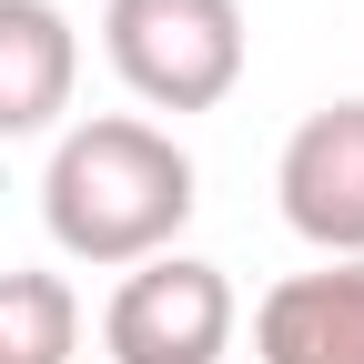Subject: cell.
I'll return each instance as SVG.
<instances>
[{
	"label": "cell",
	"instance_id": "1",
	"mask_svg": "<svg viewBox=\"0 0 364 364\" xmlns=\"http://www.w3.org/2000/svg\"><path fill=\"white\" fill-rule=\"evenodd\" d=\"M41 223H51V243L71 263L132 273V263L172 253V233L193 223V152L132 112L71 122L51 172H41Z\"/></svg>",
	"mask_w": 364,
	"mask_h": 364
},
{
	"label": "cell",
	"instance_id": "2",
	"mask_svg": "<svg viewBox=\"0 0 364 364\" xmlns=\"http://www.w3.org/2000/svg\"><path fill=\"white\" fill-rule=\"evenodd\" d=\"M102 51L152 112H213L243 81V0H112Z\"/></svg>",
	"mask_w": 364,
	"mask_h": 364
},
{
	"label": "cell",
	"instance_id": "3",
	"mask_svg": "<svg viewBox=\"0 0 364 364\" xmlns=\"http://www.w3.org/2000/svg\"><path fill=\"white\" fill-rule=\"evenodd\" d=\"M233 324H243V304L223 284V263L152 253V263L122 273V294L102 314V344H112V364H223Z\"/></svg>",
	"mask_w": 364,
	"mask_h": 364
},
{
	"label": "cell",
	"instance_id": "4",
	"mask_svg": "<svg viewBox=\"0 0 364 364\" xmlns=\"http://www.w3.org/2000/svg\"><path fill=\"white\" fill-rule=\"evenodd\" d=\"M273 193H284V223L324 263H364V102L304 112L284 162H273Z\"/></svg>",
	"mask_w": 364,
	"mask_h": 364
},
{
	"label": "cell",
	"instance_id": "5",
	"mask_svg": "<svg viewBox=\"0 0 364 364\" xmlns=\"http://www.w3.org/2000/svg\"><path fill=\"white\" fill-rule=\"evenodd\" d=\"M253 354L263 364H364V263L284 273L253 304Z\"/></svg>",
	"mask_w": 364,
	"mask_h": 364
},
{
	"label": "cell",
	"instance_id": "6",
	"mask_svg": "<svg viewBox=\"0 0 364 364\" xmlns=\"http://www.w3.org/2000/svg\"><path fill=\"white\" fill-rule=\"evenodd\" d=\"M81 31L61 0H0V142H31L71 112Z\"/></svg>",
	"mask_w": 364,
	"mask_h": 364
},
{
	"label": "cell",
	"instance_id": "7",
	"mask_svg": "<svg viewBox=\"0 0 364 364\" xmlns=\"http://www.w3.org/2000/svg\"><path fill=\"white\" fill-rule=\"evenodd\" d=\"M81 304L61 273H0V364H71Z\"/></svg>",
	"mask_w": 364,
	"mask_h": 364
}]
</instances>
